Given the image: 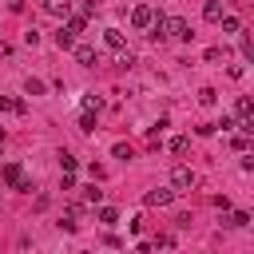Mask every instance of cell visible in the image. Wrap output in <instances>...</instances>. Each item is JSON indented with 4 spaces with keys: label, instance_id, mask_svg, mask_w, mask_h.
<instances>
[{
    "label": "cell",
    "instance_id": "obj_16",
    "mask_svg": "<svg viewBox=\"0 0 254 254\" xmlns=\"http://www.w3.org/2000/svg\"><path fill=\"white\" fill-rule=\"evenodd\" d=\"M56 44H60V48L67 52V48L75 44V32H67V28H60V32H56Z\"/></svg>",
    "mask_w": 254,
    "mask_h": 254
},
{
    "label": "cell",
    "instance_id": "obj_8",
    "mask_svg": "<svg viewBox=\"0 0 254 254\" xmlns=\"http://www.w3.org/2000/svg\"><path fill=\"white\" fill-rule=\"evenodd\" d=\"M0 111H12V115H24V111H28V103H24V99H8V95H0Z\"/></svg>",
    "mask_w": 254,
    "mask_h": 254
},
{
    "label": "cell",
    "instance_id": "obj_10",
    "mask_svg": "<svg viewBox=\"0 0 254 254\" xmlns=\"http://www.w3.org/2000/svg\"><path fill=\"white\" fill-rule=\"evenodd\" d=\"M103 44H107V48H115V52H119V48H123V44H127V40H123V32H119V28H107V32H103Z\"/></svg>",
    "mask_w": 254,
    "mask_h": 254
},
{
    "label": "cell",
    "instance_id": "obj_3",
    "mask_svg": "<svg viewBox=\"0 0 254 254\" xmlns=\"http://www.w3.org/2000/svg\"><path fill=\"white\" fill-rule=\"evenodd\" d=\"M194 183H198V179H194L190 167H175V171H171V187H175V190H190Z\"/></svg>",
    "mask_w": 254,
    "mask_h": 254
},
{
    "label": "cell",
    "instance_id": "obj_22",
    "mask_svg": "<svg viewBox=\"0 0 254 254\" xmlns=\"http://www.w3.org/2000/svg\"><path fill=\"white\" fill-rule=\"evenodd\" d=\"M115 64H119V67H131V64H135V56H131L127 48H119V60H115Z\"/></svg>",
    "mask_w": 254,
    "mask_h": 254
},
{
    "label": "cell",
    "instance_id": "obj_15",
    "mask_svg": "<svg viewBox=\"0 0 254 254\" xmlns=\"http://www.w3.org/2000/svg\"><path fill=\"white\" fill-rule=\"evenodd\" d=\"M222 32H226V36L242 32V20H238V16H222Z\"/></svg>",
    "mask_w": 254,
    "mask_h": 254
},
{
    "label": "cell",
    "instance_id": "obj_25",
    "mask_svg": "<svg viewBox=\"0 0 254 254\" xmlns=\"http://www.w3.org/2000/svg\"><path fill=\"white\" fill-rule=\"evenodd\" d=\"M111 155H115V159H131V147H127V143H115Z\"/></svg>",
    "mask_w": 254,
    "mask_h": 254
},
{
    "label": "cell",
    "instance_id": "obj_12",
    "mask_svg": "<svg viewBox=\"0 0 254 254\" xmlns=\"http://www.w3.org/2000/svg\"><path fill=\"white\" fill-rule=\"evenodd\" d=\"M24 91H28V95H44V91H48V83H44V79H36V75H28Z\"/></svg>",
    "mask_w": 254,
    "mask_h": 254
},
{
    "label": "cell",
    "instance_id": "obj_26",
    "mask_svg": "<svg viewBox=\"0 0 254 254\" xmlns=\"http://www.w3.org/2000/svg\"><path fill=\"white\" fill-rule=\"evenodd\" d=\"M60 226H64V230H67V234H71V230H79V222H75V214H67V218H64V222H60Z\"/></svg>",
    "mask_w": 254,
    "mask_h": 254
},
{
    "label": "cell",
    "instance_id": "obj_19",
    "mask_svg": "<svg viewBox=\"0 0 254 254\" xmlns=\"http://www.w3.org/2000/svg\"><path fill=\"white\" fill-rule=\"evenodd\" d=\"M242 60H254V40L242 32Z\"/></svg>",
    "mask_w": 254,
    "mask_h": 254
},
{
    "label": "cell",
    "instance_id": "obj_21",
    "mask_svg": "<svg viewBox=\"0 0 254 254\" xmlns=\"http://www.w3.org/2000/svg\"><path fill=\"white\" fill-rule=\"evenodd\" d=\"M79 131H95V115H91V111L79 115Z\"/></svg>",
    "mask_w": 254,
    "mask_h": 254
},
{
    "label": "cell",
    "instance_id": "obj_2",
    "mask_svg": "<svg viewBox=\"0 0 254 254\" xmlns=\"http://www.w3.org/2000/svg\"><path fill=\"white\" fill-rule=\"evenodd\" d=\"M0 179H4V187H12V190H32V183L24 179V171H20V163H4V171H0Z\"/></svg>",
    "mask_w": 254,
    "mask_h": 254
},
{
    "label": "cell",
    "instance_id": "obj_18",
    "mask_svg": "<svg viewBox=\"0 0 254 254\" xmlns=\"http://www.w3.org/2000/svg\"><path fill=\"white\" fill-rule=\"evenodd\" d=\"M99 198H103V190H99V187H95V183H91V187H87V190H83V202H91V206H95V202H99Z\"/></svg>",
    "mask_w": 254,
    "mask_h": 254
},
{
    "label": "cell",
    "instance_id": "obj_11",
    "mask_svg": "<svg viewBox=\"0 0 254 254\" xmlns=\"http://www.w3.org/2000/svg\"><path fill=\"white\" fill-rule=\"evenodd\" d=\"M167 147H171V155H187V151H190V139H187V135H175Z\"/></svg>",
    "mask_w": 254,
    "mask_h": 254
},
{
    "label": "cell",
    "instance_id": "obj_13",
    "mask_svg": "<svg viewBox=\"0 0 254 254\" xmlns=\"http://www.w3.org/2000/svg\"><path fill=\"white\" fill-rule=\"evenodd\" d=\"M60 167H64V175H71V171L79 167V159H75L71 151H60Z\"/></svg>",
    "mask_w": 254,
    "mask_h": 254
},
{
    "label": "cell",
    "instance_id": "obj_24",
    "mask_svg": "<svg viewBox=\"0 0 254 254\" xmlns=\"http://www.w3.org/2000/svg\"><path fill=\"white\" fill-rule=\"evenodd\" d=\"M234 111H238V119H250V99H246V95H242V99H238V107H234Z\"/></svg>",
    "mask_w": 254,
    "mask_h": 254
},
{
    "label": "cell",
    "instance_id": "obj_1",
    "mask_svg": "<svg viewBox=\"0 0 254 254\" xmlns=\"http://www.w3.org/2000/svg\"><path fill=\"white\" fill-rule=\"evenodd\" d=\"M163 32H167L171 40H183V44L194 36V32H190V24H187L183 16H163Z\"/></svg>",
    "mask_w": 254,
    "mask_h": 254
},
{
    "label": "cell",
    "instance_id": "obj_4",
    "mask_svg": "<svg viewBox=\"0 0 254 254\" xmlns=\"http://www.w3.org/2000/svg\"><path fill=\"white\" fill-rule=\"evenodd\" d=\"M155 24V8H147V4H139L135 12H131V28H139V32H147Z\"/></svg>",
    "mask_w": 254,
    "mask_h": 254
},
{
    "label": "cell",
    "instance_id": "obj_6",
    "mask_svg": "<svg viewBox=\"0 0 254 254\" xmlns=\"http://www.w3.org/2000/svg\"><path fill=\"white\" fill-rule=\"evenodd\" d=\"M175 198V190H167V187H155V190H147V206H167Z\"/></svg>",
    "mask_w": 254,
    "mask_h": 254
},
{
    "label": "cell",
    "instance_id": "obj_23",
    "mask_svg": "<svg viewBox=\"0 0 254 254\" xmlns=\"http://www.w3.org/2000/svg\"><path fill=\"white\" fill-rule=\"evenodd\" d=\"M198 103L210 107V103H214V87H202V91H198Z\"/></svg>",
    "mask_w": 254,
    "mask_h": 254
},
{
    "label": "cell",
    "instance_id": "obj_5",
    "mask_svg": "<svg viewBox=\"0 0 254 254\" xmlns=\"http://www.w3.org/2000/svg\"><path fill=\"white\" fill-rule=\"evenodd\" d=\"M71 52H75V60H79L83 67H95V64H99V56H95L91 44H71Z\"/></svg>",
    "mask_w": 254,
    "mask_h": 254
},
{
    "label": "cell",
    "instance_id": "obj_9",
    "mask_svg": "<svg viewBox=\"0 0 254 254\" xmlns=\"http://www.w3.org/2000/svg\"><path fill=\"white\" fill-rule=\"evenodd\" d=\"M202 16H206V20H222V16H226V12H222V0H206V4H202Z\"/></svg>",
    "mask_w": 254,
    "mask_h": 254
},
{
    "label": "cell",
    "instance_id": "obj_7",
    "mask_svg": "<svg viewBox=\"0 0 254 254\" xmlns=\"http://www.w3.org/2000/svg\"><path fill=\"white\" fill-rule=\"evenodd\" d=\"M44 8H48L52 16H64V20H67V12H71V0H44Z\"/></svg>",
    "mask_w": 254,
    "mask_h": 254
},
{
    "label": "cell",
    "instance_id": "obj_14",
    "mask_svg": "<svg viewBox=\"0 0 254 254\" xmlns=\"http://www.w3.org/2000/svg\"><path fill=\"white\" fill-rule=\"evenodd\" d=\"M99 222H103V226H115V222H119V210H115V206H99Z\"/></svg>",
    "mask_w": 254,
    "mask_h": 254
},
{
    "label": "cell",
    "instance_id": "obj_17",
    "mask_svg": "<svg viewBox=\"0 0 254 254\" xmlns=\"http://www.w3.org/2000/svg\"><path fill=\"white\" fill-rule=\"evenodd\" d=\"M222 222H226V226H246V222H250V214H246V210H234V214H230V218H222Z\"/></svg>",
    "mask_w": 254,
    "mask_h": 254
},
{
    "label": "cell",
    "instance_id": "obj_20",
    "mask_svg": "<svg viewBox=\"0 0 254 254\" xmlns=\"http://www.w3.org/2000/svg\"><path fill=\"white\" fill-rule=\"evenodd\" d=\"M99 107H103L99 95H83V111H99Z\"/></svg>",
    "mask_w": 254,
    "mask_h": 254
},
{
    "label": "cell",
    "instance_id": "obj_28",
    "mask_svg": "<svg viewBox=\"0 0 254 254\" xmlns=\"http://www.w3.org/2000/svg\"><path fill=\"white\" fill-rule=\"evenodd\" d=\"M91 4H95V8H99V4H107V0H91Z\"/></svg>",
    "mask_w": 254,
    "mask_h": 254
},
{
    "label": "cell",
    "instance_id": "obj_27",
    "mask_svg": "<svg viewBox=\"0 0 254 254\" xmlns=\"http://www.w3.org/2000/svg\"><path fill=\"white\" fill-rule=\"evenodd\" d=\"M8 56H12V48H8L4 40H0V60H8Z\"/></svg>",
    "mask_w": 254,
    "mask_h": 254
}]
</instances>
